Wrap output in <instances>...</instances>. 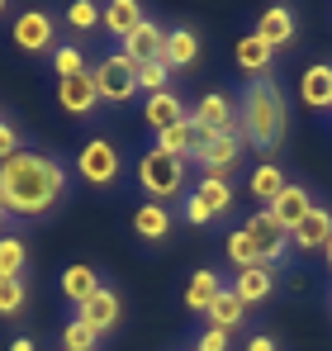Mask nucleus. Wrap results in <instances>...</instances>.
<instances>
[{"label":"nucleus","instance_id":"nucleus-4","mask_svg":"<svg viewBox=\"0 0 332 351\" xmlns=\"http://www.w3.org/2000/svg\"><path fill=\"white\" fill-rule=\"evenodd\" d=\"M10 38H14V48L19 53H29V58H53L57 48V24L48 10H19L14 14V24H10Z\"/></svg>","mask_w":332,"mask_h":351},{"label":"nucleus","instance_id":"nucleus-2","mask_svg":"<svg viewBox=\"0 0 332 351\" xmlns=\"http://www.w3.org/2000/svg\"><path fill=\"white\" fill-rule=\"evenodd\" d=\"M237 119H242V138H247L252 147H261V152L280 147V138H285V123H289L280 81H271V76L252 81V86L242 90V110H237Z\"/></svg>","mask_w":332,"mask_h":351},{"label":"nucleus","instance_id":"nucleus-25","mask_svg":"<svg viewBox=\"0 0 332 351\" xmlns=\"http://www.w3.org/2000/svg\"><path fill=\"white\" fill-rule=\"evenodd\" d=\"M195 143H200V128H195L190 119H180L176 128H166V133H157V152H166V157H180V162H190Z\"/></svg>","mask_w":332,"mask_h":351},{"label":"nucleus","instance_id":"nucleus-15","mask_svg":"<svg viewBox=\"0 0 332 351\" xmlns=\"http://www.w3.org/2000/svg\"><path fill=\"white\" fill-rule=\"evenodd\" d=\"M143 119H147L152 133H166V128H176L180 119H190V110H185V100H180L176 90H162V95H147V100H143Z\"/></svg>","mask_w":332,"mask_h":351},{"label":"nucleus","instance_id":"nucleus-33","mask_svg":"<svg viewBox=\"0 0 332 351\" xmlns=\"http://www.w3.org/2000/svg\"><path fill=\"white\" fill-rule=\"evenodd\" d=\"M100 347V337L81 323V318H71L67 328H62V351H95Z\"/></svg>","mask_w":332,"mask_h":351},{"label":"nucleus","instance_id":"nucleus-7","mask_svg":"<svg viewBox=\"0 0 332 351\" xmlns=\"http://www.w3.org/2000/svg\"><path fill=\"white\" fill-rule=\"evenodd\" d=\"M119 171H123V157H119V147H114L110 138H91L76 152V176L91 180V185H100V190H110L114 180H119Z\"/></svg>","mask_w":332,"mask_h":351},{"label":"nucleus","instance_id":"nucleus-22","mask_svg":"<svg viewBox=\"0 0 332 351\" xmlns=\"http://www.w3.org/2000/svg\"><path fill=\"white\" fill-rule=\"evenodd\" d=\"M143 19H147V14H143V5H138V0H110V5H105V14H100V24L110 29L119 43H123Z\"/></svg>","mask_w":332,"mask_h":351},{"label":"nucleus","instance_id":"nucleus-9","mask_svg":"<svg viewBox=\"0 0 332 351\" xmlns=\"http://www.w3.org/2000/svg\"><path fill=\"white\" fill-rule=\"evenodd\" d=\"M190 123L209 138V133H228V128H242V119H237V105H233V95H223V90H214V95H204L195 110H190Z\"/></svg>","mask_w":332,"mask_h":351},{"label":"nucleus","instance_id":"nucleus-28","mask_svg":"<svg viewBox=\"0 0 332 351\" xmlns=\"http://www.w3.org/2000/svg\"><path fill=\"white\" fill-rule=\"evenodd\" d=\"M209 328H219V332H233V328H242V318H247V304L237 299L233 290H223L214 304H209Z\"/></svg>","mask_w":332,"mask_h":351},{"label":"nucleus","instance_id":"nucleus-11","mask_svg":"<svg viewBox=\"0 0 332 351\" xmlns=\"http://www.w3.org/2000/svg\"><path fill=\"white\" fill-rule=\"evenodd\" d=\"M57 105H62L67 114H76V119L95 114V105H100L95 71H81V76H67V81H57Z\"/></svg>","mask_w":332,"mask_h":351},{"label":"nucleus","instance_id":"nucleus-38","mask_svg":"<svg viewBox=\"0 0 332 351\" xmlns=\"http://www.w3.org/2000/svg\"><path fill=\"white\" fill-rule=\"evenodd\" d=\"M195 351H228V332L204 328V332H200V342H195Z\"/></svg>","mask_w":332,"mask_h":351},{"label":"nucleus","instance_id":"nucleus-24","mask_svg":"<svg viewBox=\"0 0 332 351\" xmlns=\"http://www.w3.org/2000/svg\"><path fill=\"white\" fill-rule=\"evenodd\" d=\"M95 290H100V276H95L86 261H76V266H67V271H62V294H67V304H71V308H76V304H86Z\"/></svg>","mask_w":332,"mask_h":351},{"label":"nucleus","instance_id":"nucleus-23","mask_svg":"<svg viewBox=\"0 0 332 351\" xmlns=\"http://www.w3.org/2000/svg\"><path fill=\"white\" fill-rule=\"evenodd\" d=\"M166 71H185V66H195L200 62V38H195V29H171L166 34Z\"/></svg>","mask_w":332,"mask_h":351},{"label":"nucleus","instance_id":"nucleus-27","mask_svg":"<svg viewBox=\"0 0 332 351\" xmlns=\"http://www.w3.org/2000/svg\"><path fill=\"white\" fill-rule=\"evenodd\" d=\"M271 58H276V53H271L257 34H242V38H237V66H242L247 76H257V81H261V76L271 71Z\"/></svg>","mask_w":332,"mask_h":351},{"label":"nucleus","instance_id":"nucleus-5","mask_svg":"<svg viewBox=\"0 0 332 351\" xmlns=\"http://www.w3.org/2000/svg\"><path fill=\"white\" fill-rule=\"evenodd\" d=\"M242 128H228V133H200V143H195V152H190V162L200 167V176H228L233 171V162L242 157Z\"/></svg>","mask_w":332,"mask_h":351},{"label":"nucleus","instance_id":"nucleus-21","mask_svg":"<svg viewBox=\"0 0 332 351\" xmlns=\"http://www.w3.org/2000/svg\"><path fill=\"white\" fill-rule=\"evenodd\" d=\"M223 290H228V285L219 280V271L200 266V271L190 276V285H185V308H190V313H209V304H214Z\"/></svg>","mask_w":332,"mask_h":351},{"label":"nucleus","instance_id":"nucleus-37","mask_svg":"<svg viewBox=\"0 0 332 351\" xmlns=\"http://www.w3.org/2000/svg\"><path fill=\"white\" fill-rule=\"evenodd\" d=\"M180 219H185V223H195V228L214 223V219H209V209H204V204H200V199H195L190 190H185V199H180Z\"/></svg>","mask_w":332,"mask_h":351},{"label":"nucleus","instance_id":"nucleus-31","mask_svg":"<svg viewBox=\"0 0 332 351\" xmlns=\"http://www.w3.org/2000/svg\"><path fill=\"white\" fill-rule=\"evenodd\" d=\"M223 252H228V261H233L237 271H247V266H261V256H257L252 237L242 233V228H233V233H228V242H223Z\"/></svg>","mask_w":332,"mask_h":351},{"label":"nucleus","instance_id":"nucleus-41","mask_svg":"<svg viewBox=\"0 0 332 351\" xmlns=\"http://www.w3.org/2000/svg\"><path fill=\"white\" fill-rule=\"evenodd\" d=\"M323 256H328V271H332V242H328V247H323Z\"/></svg>","mask_w":332,"mask_h":351},{"label":"nucleus","instance_id":"nucleus-29","mask_svg":"<svg viewBox=\"0 0 332 351\" xmlns=\"http://www.w3.org/2000/svg\"><path fill=\"white\" fill-rule=\"evenodd\" d=\"M24 266H29V247H24V237L0 233V280H24Z\"/></svg>","mask_w":332,"mask_h":351},{"label":"nucleus","instance_id":"nucleus-34","mask_svg":"<svg viewBox=\"0 0 332 351\" xmlns=\"http://www.w3.org/2000/svg\"><path fill=\"white\" fill-rule=\"evenodd\" d=\"M24 299H29L24 280H0V318H14L24 308Z\"/></svg>","mask_w":332,"mask_h":351},{"label":"nucleus","instance_id":"nucleus-39","mask_svg":"<svg viewBox=\"0 0 332 351\" xmlns=\"http://www.w3.org/2000/svg\"><path fill=\"white\" fill-rule=\"evenodd\" d=\"M247 351H276V342H271V337H252V342H247Z\"/></svg>","mask_w":332,"mask_h":351},{"label":"nucleus","instance_id":"nucleus-42","mask_svg":"<svg viewBox=\"0 0 332 351\" xmlns=\"http://www.w3.org/2000/svg\"><path fill=\"white\" fill-rule=\"evenodd\" d=\"M5 219H10V214H5V204H0V223H5Z\"/></svg>","mask_w":332,"mask_h":351},{"label":"nucleus","instance_id":"nucleus-12","mask_svg":"<svg viewBox=\"0 0 332 351\" xmlns=\"http://www.w3.org/2000/svg\"><path fill=\"white\" fill-rule=\"evenodd\" d=\"M128 62H138V66H147V62H162L166 58V29L162 24H152V19H143L128 38H123V48H119Z\"/></svg>","mask_w":332,"mask_h":351},{"label":"nucleus","instance_id":"nucleus-3","mask_svg":"<svg viewBox=\"0 0 332 351\" xmlns=\"http://www.w3.org/2000/svg\"><path fill=\"white\" fill-rule=\"evenodd\" d=\"M138 190H143L152 204L185 199V162H180V157H166L157 147H147V152L138 157Z\"/></svg>","mask_w":332,"mask_h":351},{"label":"nucleus","instance_id":"nucleus-20","mask_svg":"<svg viewBox=\"0 0 332 351\" xmlns=\"http://www.w3.org/2000/svg\"><path fill=\"white\" fill-rule=\"evenodd\" d=\"M204 209H209V219H223L233 204H237V195H233V185H228V176H200V185L190 190Z\"/></svg>","mask_w":332,"mask_h":351},{"label":"nucleus","instance_id":"nucleus-13","mask_svg":"<svg viewBox=\"0 0 332 351\" xmlns=\"http://www.w3.org/2000/svg\"><path fill=\"white\" fill-rule=\"evenodd\" d=\"M171 228H176V214L166 209V204H152V199H143L138 209H133V233L143 237V242H166L171 237Z\"/></svg>","mask_w":332,"mask_h":351},{"label":"nucleus","instance_id":"nucleus-1","mask_svg":"<svg viewBox=\"0 0 332 351\" xmlns=\"http://www.w3.org/2000/svg\"><path fill=\"white\" fill-rule=\"evenodd\" d=\"M67 195V167L48 152H14L0 167V204L10 219H43Z\"/></svg>","mask_w":332,"mask_h":351},{"label":"nucleus","instance_id":"nucleus-43","mask_svg":"<svg viewBox=\"0 0 332 351\" xmlns=\"http://www.w3.org/2000/svg\"><path fill=\"white\" fill-rule=\"evenodd\" d=\"M328 308H332V290H328Z\"/></svg>","mask_w":332,"mask_h":351},{"label":"nucleus","instance_id":"nucleus-44","mask_svg":"<svg viewBox=\"0 0 332 351\" xmlns=\"http://www.w3.org/2000/svg\"><path fill=\"white\" fill-rule=\"evenodd\" d=\"M0 14H5V0H0Z\"/></svg>","mask_w":332,"mask_h":351},{"label":"nucleus","instance_id":"nucleus-17","mask_svg":"<svg viewBox=\"0 0 332 351\" xmlns=\"http://www.w3.org/2000/svg\"><path fill=\"white\" fill-rule=\"evenodd\" d=\"M309 214H313V195H309L304 185H285L280 199L271 204V219H276L280 228H299Z\"/></svg>","mask_w":332,"mask_h":351},{"label":"nucleus","instance_id":"nucleus-32","mask_svg":"<svg viewBox=\"0 0 332 351\" xmlns=\"http://www.w3.org/2000/svg\"><path fill=\"white\" fill-rule=\"evenodd\" d=\"M53 71H57V81H67V76L91 71V66H86V53H81L76 43H57L53 48Z\"/></svg>","mask_w":332,"mask_h":351},{"label":"nucleus","instance_id":"nucleus-16","mask_svg":"<svg viewBox=\"0 0 332 351\" xmlns=\"http://www.w3.org/2000/svg\"><path fill=\"white\" fill-rule=\"evenodd\" d=\"M228 290L252 308V304L271 299V290H276V266H247V271H237V276H233V285H228Z\"/></svg>","mask_w":332,"mask_h":351},{"label":"nucleus","instance_id":"nucleus-8","mask_svg":"<svg viewBox=\"0 0 332 351\" xmlns=\"http://www.w3.org/2000/svg\"><path fill=\"white\" fill-rule=\"evenodd\" d=\"M242 233L252 237V247H257L261 266H276V261H285V252H289V228H280L276 219H271V209L252 214V219L242 223Z\"/></svg>","mask_w":332,"mask_h":351},{"label":"nucleus","instance_id":"nucleus-10","mask_svg":"<svg viewBox=\"0 0 332 351\" xmlns=\"http://www.w3.org/2000/svg\"><path fill=\"white\" fill-rule=\"evenodd\" d=\"M76 318H81L95 337H105V332H114V328H119L123 304H119V294H114V290H105V285H100V290L91 294L86 304H76Z\"/></svg>","mask_w":332,"mask_h":351},{"label":"nucleus","instance_id":"nucleus-36","mask_svg":"<svg viewBox=\"0 0 332 351\" xmlns=\"http://www.w3.org/2000/svg\"><path fill=\"white\" fill-rule=\"evenodd\" d=\"M14 152H24V138H19V128H14V123H5V119H0V167H5Z\"/></svg>","mask_w":332,"mask_h":351},{"label":"nucleus","instance_id":"nucleus-35","mask_svg":"<svg viewBox=\"0 0 332 351\" xmlns=\"http://www.w3.org/2000/svg\"><path fill=\"white\" fill-rule=\"evenodd\" d=\"M138 90H143V95H162V90H166V62H147V66H138Z\"/></svg>","mask_w":332,"mask_h":351},{"label":"nucleus","instance_id":"nucleus-45","mask_svg":"<svg viewBox=\"0 0 332 351\" xmlns=\"http://www.w3.org/2000/svg\"><path fill=\"white\" fill-rule=\"evenodd\" d=\"M185 351H195V347H185Z\"/></svg>","mask_w":332,"mask_h":351},{"label":"nucleus","instance_id":"nucleus-30","mask_svg":"<svg viewBox=\"0 0 332 351\" xmlns=\"http://www.w3.org/2000/svg\"><path fill=\"white\" fill-rule=\"evenodd\" d=\"M100 14H105V5H95V0H71V5H67V29L91 34V29H100Z\"/></svg>","mask_w":332,"mask_h":351},{"label":"nucleus","instance_id":"nucleus-26","mask_svg":"<svg viewBox=\"0 0 332 351\" xmlns=\"http://www.w3.org/2000/svg\"><path fill=\"white\" fill-rule=\"evenodd\" d=\"M289 180H285V171H280L276 162H261L257 171H252V180H247V190H252V199H261L266 209L280 199V190H285Z\"/></svg>","mask_w":332,"mask_h":351},{"label":"nucleus","instance_id":"nucleus-40","mask_svg":"<svg viewBox=\"0 0 332 351\" xmlns=\"http://www.w3.org/2000/svg\"><path fill=\"white\" fill-rule=\"evenodd\" d=\"M10 351H34V342H29V337H14V342H10Z\"/></svg>","mask_w":332,"mask_h":351},{"label":"nucleus","instance_id":"nucleus-14","mask_svg":"<svg viewBox=\"0 0 332 351\" xmlns=\"http://www.w3.org/2000/svg\"><path fill=\"white\" fill-rule=\"evenodd\" d=\"M328 242H332V209H323V204H318L299 228H289V247H294V252H323Z\"/></svg>","mask_w":332,"mask_h":351},{"label":"nucleus","instance_id":"nucleus-6","mask_svg":"<svg viewBox=\"0 0 332 351\" xmlns=\"http://www.w3.org/2000/svg\"><path fill=\"white\" fill-rule=\"evenodd\" d=\"M95 90H100V105H128L138 95V62H128L123 53H110L95 66Z\"/></svg>","mask_w":332,"mask_h":351},{"label":"nucleus","instance_id":"nucleus-19","mask_svg":"<svg viewBox=\"0 0 332 351\" xmlns=\"http://www.w3.org/2000/svg\"><path fill=\"white\" fill-rule=\"evenodd\" d=\"M299 100L309 110H332V62H313L299 76Z\"/></svg>","mask_w":332,"mask_h":351},{"label":"nucleus","instance_id":"nucleus-18","mask_svg":"<svg viewBox=\"0 0 332 351\" xmlns=\"http://www.w3.org/2000/svg\"><path fill=\"white\" fill-rule=\"evenodd\" d=\"M252 34H257L271 53H276V48H285V43L294 38V10H289V5H271V10L257 19V29H252Z\"/></svg>","mask_w":332,"mask_h":351}]
</instances>
